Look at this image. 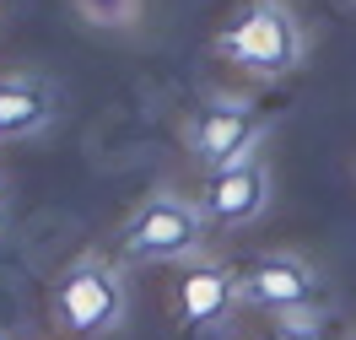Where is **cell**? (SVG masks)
Here are the masks:
<instances>
[{
    "label": "cell",
    "instance_id": "obj_4",
    "mask_svg": "<svg viewBox=\"0 0 356 340\" xmlns=\"http://www.w3.org/2000/svg\"><path fill=\"white\" fill-rule=\"evenodd\" d=\"M265 136H270V119L248 97H211L184 124V146H189L195 168H205V173H227L238 162L259 157Z\"/></svg>",
    "mask_w": 356,
    "mask_h": 340
},
{
    "label": "cell",
    "instance_id": "obj_8",
    "mask_svg": "<svg viewBox=\"0 0 356 340\" xmlns=\"http://www.w3.org/2000/svg\"><path fill=\"white\" fill-rule=\"evenodd\" d=\"M54 113H60V92L49 87V76H33V70L0 76V146L44 136Z\"/></svg>",
    "mask_w": 356,
    "mask_h": 340
},
{
    "label": "cell",
    "instance_id": "obj_10",
    "mask_svg": "<svg viewBox=\"0 0 356 340\" xmlns=\"http://www.w3.org/2000/svg\"><path fill=\"white\" fill-rule=\"evenodd\" d=\"M265 340H324V335H318V324L302 314V318H281L275 335H265Z\"/></svg>",
    "mask_w": 356,
    "mask_h": 340
},
{
    "label": "cell",
    "instance_id": "obj_5",
    "mask_svg": "<svg viewBox=\"0 0 356 340\" xmlns=\"http://www.w3.org/2000/svg\"><path fill=\"white\" fill-rule=\"evenodd\" d=\"M238 297L275 318H302L318 302V265L297 249H270L238 275Z\"/></svg>",
    "mask_w": 356,
    "mask_h": 340
},
{
    "label": "cell",
    "instance_id": "obj_9",
    "mask_svg": "<svg viewBox=\"0 0 356 340\" xmlns=\"http://www.w3.org/2000/svg\"><path fill=\"white\" fill-rule=\"evenodd\" d=\"M76 6V17L81 22H92V27H103V33H124V27H135L140 22V0H70Z\"/></svg>",
    "mask_w": 356,
    "mask_h": 340
},
{
    "label": "cell",
    "instance_id": "obj_3",
    "mask_svg": "<svg viewBox=\"0 0 356 340\" xmlns=\"http://www.w3.org/2000/svg\"><path fill=\"white\" fill-rule=\"evenodd\" d=\"M205 232H211V222H205L200 200H189L178 189H152L124 222L119 249L135 265H184V259L205 254Z\"/></svg>",
    "mask_w": 356,
    "mask_h": 340
},
{
    "label": "cell",
    "instance_id": "obj_6",
    "mask_svg": "<svg viewBox=\"0 0 356 340\" xmlns=\"http://www.w3.org/2000/svg\"><path fill=\"white\" fill-rule=\"evenodd\" d=\"M270 195H275V179H270V162L259 152V157L238 162L227 173H205V189L195 200H200L205 222L216 232H243V227H254L270 211Z\"/></svg>",
    "mask_w": 356,
    "mask_h": 340
},
{
    "label": "cell",
    "instance_id": "obj_11",
    "mask_svg": "<svg viewBox=\"0 0 356 340\" xmlns=\"http://www.w3.org/2000/svg\"><path fill=\"white\" fill-rule=\"evenodd\" d=\"M0 222H6V189H0Z\"/></svg>",
    "mask_w": 356,
    "mask_h": 340
},
{
    "label": "cell",
    "instance_id": "obj_2",
    "mask_svg": "<svg viewBox=\"0 0 356 340\" xmlns=\"http://www.w3.org/2000/svg\"><path fill=\"white\" fill-rule=\"evenodd\" d=\"M49 302H54V324L65 335H81V340H108L130 318V292H124L119 265L103 259V254H92V249L76 254L65 270L54 275Z\"/></svg>",
    "mask_w": 356,
    "mask_h": 340
},
{
    "label": "cell",
    "instance_id": "obj_7",
    "mask_svg": "<svg viewBox=\"0 0 356 340\" xmlns=\"http://www.w3.org/2000/svg\"><path fill=\"white\" fill-rule=\"evenodd\" d=\"M243 297H238V270H227L222 259H211V254H195V259H184V270H178V286H173V314L184 330H211V324H222L232 308H238Z\"/></svg>",
    "mask_w": 356,
    "mask_h": 340
},
{
    "label": "cell",
    "instance_id": "obj_1",
    "mask_svg": "<svg viewBox=\"0 0 356 340\" xmlns=\"http://www.w3.org/2000/svg\"><path fill=\"white\" fill-rule=\"evenodd\" d=\"M216 54L227 65L248 70L259 81H281L308 60V33L286 0H248L243 11L216 33Z\"/></svg>",
    "mask_w": 356,
    "mask_h": 340
},
{
    "label": "cell",
    "instance_id": "obj_12",
    "mask_svg": "<svg viewBox=\"0 0 356 340\" xmlns=\"http://www.w3.org/2000/svg\"><path fill=\"white\" fill-rule=\"evenodd\" d=\"M0 340H6V335H0Z\"/></svg>",
    "mask_w": 356,
    "mask_h": 340
}]
</instances>
